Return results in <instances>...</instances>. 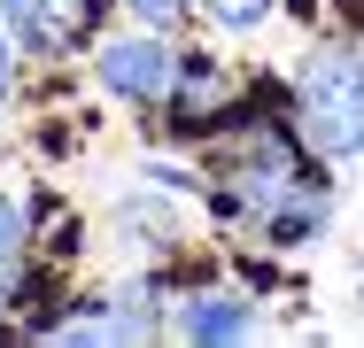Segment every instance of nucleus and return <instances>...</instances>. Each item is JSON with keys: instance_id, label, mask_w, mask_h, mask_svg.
Masks as SVG:
<instances>
[{"instance_id": "obj_7", "label": "nucleus", "mask_w": 364, "mask_h": 348, "mask_svg": "<svg viewBox=\"0 0 364 348\" xmlns=\"http://www.w3.org/2000/svg\"><path fill=\"white\" fill-rule=\"evenodd\" d=\"M202 8H210V23H225V31H256L272 16V0H202Z\"/></svg>"}, {"instance_id": "obj_2", "label": "nucleus", "mask_w": 364, "mask_h": 348, "mask_svg": "<svg viewBox=\"0 0 364 348\" xmlns=\"http://www.w3.org/2000/svg\"><path fill=\"white\" fill-rule=\"evenodd\" d=\"M294 132L318 155H364V47H326L294 77Z\"/></svg>"}, {"instance_id": "obj_4", "label": "nucleus", "mask_w": 364, "mask_h": 348, "mask_svg": "<svg viewBox=\"0 0 364 348\" xmlns=\"http://www.w3.org/2000/svg\"><path fill=\"white\" fill-rule=\"evenodd\" d=\"M93 16H101V0H0L8 39L31 47V55H70L93 31Z\"/></svg>"}, {"instance_id": "obj_9", "label": "nucleus", "mask_w": 364, "mask_h": 348, "mask_svg": "<svg viewBox=\"0 0 364 348\" xmlns=\"http://www.w3.org/2000/svg\"><path fill=\"white\" fill-rule=\"evenodd\" d=\"M8 85H16V39H8V23H0V109H8Z\"/></svg>"}, {"instance_id": "obj_6", "label": "nucleus", "mask_w": 364, "mask_h": 348, "mask_svg": "<svg viewBox=\"0 0 364 348\" xmlns=\"http://www.w3.org/2000/svg\"><path fill=\"white\" fill-rule=\"evenodd\" d=\"M23 240H31V217H23L16 194H0V286L23 271Z\"/></svg>"}, {"instance_id": "obj_3", "label": "nucleus", "mask_w": 364, "mask_h": 348, "mask_svg": "<svg viewBox=\"0 0 364 348\" xmlns=\"http://www.w3.org/2000/svg\"><path fill=\"white\" fill-rule=\"evenodd\" d=\"M93 77H101V93H117V101H171V85H178V47L171 39H155V31H132V39H109L101 55H93Z\"/></svg>"}, {"instance_id": "obj_5", "label": "nucleus", "mask_w": 364, "mask_h": 348, "mask_svg": "<svg viewBox=\"0 0 364 348\" xmlns=\"http://www.w3.org/2000/svg\"><path fill=\"white\" fill-rule=\"evenodd\" d=\"M171 333H186V341H248L256 333V302L232 294V286H202V294H186L171 310Z\"/></svg>"}, {"instance_id": "obj_8", "label": "nucleus", "mask_w": 364, "mask_h": 348, "mask_svg": "<svg viewBox=\"0 0 364 348\" xmlns=\"http://www.w3.org/2000/svg\"><path fill=\"white\" fill-rule=\"evenodd\" d=\"M124 8L140 16L147 31H163V23H178V16H186V0H124Z\"/></svg>"}, {"instance_id": "obj_1", "label": "nucleus", "mask_w": 364, "mask_h": 348, "mask_svg": "<svg viewBox=\"0 0 364 348\" xmlns=\"http://www.w3.org/2000/svg\"><path fill=\"white\" fill-rule=\"evenodd\" d=\"M225 217H240L248 232H264V240H279V248H302V240H318L326 232V178L294 155L287 139H248L240 155H232V170H225Z\"/></svg>"}]
</instances>
